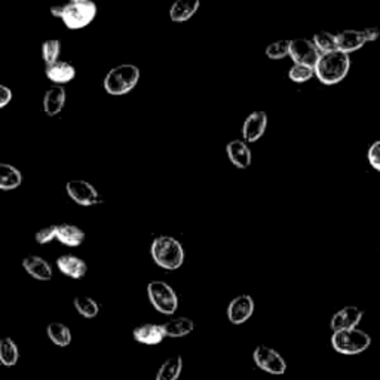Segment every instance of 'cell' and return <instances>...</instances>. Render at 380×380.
Returning a JSON list of instances; mask_svg holds the SVG:
<instances>
[{
    "label": "cell",
    "instance_id": "cell-1",
    "mask_svg": "<svg viewBox=\"0 0 380 380\" xmlns=\"http://www.w3.org/2000/svg\"><path fill=\"white\" fill-rule=\"evenodd\" d=\"M351 68V59L349 55L333 51L328 54H321L319 60L314 67L315 76L321 84L324 85H336L347 77Z\"/></svg>",
    "mask_w": 380,
    "mask_h": 380
},
{
    "label": "cell",
    "instance_id": "cell-2",
    "mask_svg": "<svg viewBox=\"0 0 380 380\" xmlns=\"http://www.w3.org/2000/svg\"><path fill=\"white\" fill-rule=\"evenodd\" d=\"M151 254L158 266L167 271L181 268L184 259H186V252H184L180 241L169 235H160L153 239Z\"/></svg>",
    "mask_w": 380,
    "mask_h": 380
},
{
    "label": "cell",
    "instance_id": "cell-3",
    "mask_svg": "<svg viewBox=\"0 0 380 380\" xmlns=\"http://www.w3.org/2000/svg\"><path fill=\"white\" fill-rule=\"evenodd\" d=\"M140 68L134 64H119L106 75L102 85L110 96H125L137 86Z\"/></svg>",
    "mask_w": 380,
    "mask_h": 380
},
{
    "label": "cell",
    "instance_id": "cell-4",
    "mask_svg": "<svg viewBox=\"0 0 380 380\" xmlns=\"http://www.w3.org/2000/svg\"><path fill=\"white\" fill-rule=\"evenodd\" d=\"M333 349L343 355H358L370 348L372 337L360 328L335 331L331 336Z\"/></svg>",
    "mask_w": 380,
    "mask_h": 380
},
{
    "label": "cell",
    "instance_id": "cell-5",
    "mask_svg": "<svg viewBox=\"0 0 380 380\" xmlns=\"http://www.w3.org/2000/svg\"><path fill=\"white\" fill-rule=\"evenodd\" d=\"M97 15V5L91 0H72L64 3L63 22L67 29L79 30L89 26Z\"/></svg>",
    "mask_w": 380,
    "mask_h": 380
},
{
    "label": "cell",
    "instance_id": "cell-6",
    "mask_svg": "<svg viewBox=\"0 0 380 380\" xmlns=\"http://www.w3.org/2000/svg\"><path fill=\"white\" fill-rule=\"evenodd\" d=\"M147 296L158 312L172 315L178 307V297L176 290L165 281H152L147 285Z\"/></svg>",
    "mask_w": 380,
    "mask_h": 380
},
{
    "label": "cell",
    "instance_id": "cell-7",
    "mask_svg": "<svg viewBox=\"0 0 380 380\" xmlns=\"http://www.w3.org/2000/svg\"><path fill=\"white\" fill-rule=\"evenodd\" d=\"M252 358L259 368L273 376H281L287 370V363L282 358V355L275 351L273 348L266 347V344H259L252 352Z\"/></svg>",
    "mask_w": 380,
    "mask_h": 380
},
{
    "label": "cell",
    "instance_id": "cell-8",
    "mask_svg": "<svg viewBox=\"0 0 380 380\" xmlns=\"http://www.w3.org/2000/svg\"><path fill=\"white\" fill-rule=\"evenodd\" d=\"M66 190H67L68 198L75 201L77 205L91 206V205L102 202V198L100 197L98 190L85 180L68 181L66 184Z\"/></svg>",
    "mask_w": 380,
    "mask_h": 380
},
{
    "label": "cell",
    "instance_id": "cell-9",
    "mask_svg": "<svg viewBox=\"0 0 380 380\" xmlns=\"http://www.w3.org/2000/svg\"><path fill=\"white\" fill-rule=\"evenodd\" d=\"M294 64H302L314 68L319 60V51L309 39H294L290 40V54Z\"/></svg>",
    "mask_w": 380,
    "mask_h": 380
},
{
    "label": "cell",
    "instance_id": "cell-10",
    "mask_svg": "<svg viewBox=\"0 0 380 380\" xmlns=\"http://www.w3.org/2000/svg\"><path fill=\"white\" fill-rule=\"evenodd\" d=\"M256 303L250 294H241L230 301L227 306V319L235 326H241L247 322L254 314Z\"/></svg>",
    "mask_w": 380,
    "mask_h": 380
},
{
    "label": "cell",
    "instance_id": "cell-11",
    "mask_svg": "<svg viewBox=\"0 0 380 380\" xmlns=\"http://www.w3.org/2000/svg\"><path fill=\"white\" fill-rule=\"evenodd\" d=\"M268 128V113L263 110H256L250 113L243 125V140L245 143H256L263 137Z\"/></svg>",
    "mask_w": 380,
    "mask_h": 380
},
{
    "label": "cell",
    "instance_id": "cell-12",
    "mask_svg": "<svg viewBox=\"0 0 380 380\" xmlns=\"http://www.w3.org/2000/svg\"><path fill=\"white\" fill-rule=\"evenodd\" d=\"M364 317V310L358 306H344L340 310L333 315L331 321H330V327L335 331H340V330H351V328H356V326L360 324L361 319Z\"/></svg>",
    "mask_w": 380,
    "mask_h": 380
},
{
    "label": "cell",
    "instance_id": "cell-13",
    "mask_svg": "<svg viewBox=\"0 0 380 380\" xmlns=\"http://www.w3.org/2000/svg\"><path fill=\"white\" fill-rule=\"evenodd\" d=\"M226 155L230 162L238 169H247L252 162V155L244 140H232L226 146Z\"/></svg>",
    "mask_w": 380,
    "mask_h": 380
},
{
    "label": "cell",
    "instance_id": "cell-14",
    "mask_svg": "<svg viewBox=\"0 0 380 380\" xmlns=\"http://www.w3.org/2000/svg\"><path fill=\"white\" fill-rule=\"evenodd\" d=\"M365 43L364 34L360 30H343L336 34V48L339 52L347 55L360 51Z\"/></svg>",
    "mask_w": 380,
    "mask_h": 380
},
{
    "label": "cell",
    "instance_id": "cell-15",
    "mask_svg": "<svg viewBox=\"0 0 380 380\" xmlns=\"http://www.w3.org/2000/svg\"><path fill=\"white\" fill-rule=\"evenodd\" d=\"M66 89L61 85H54L45 92L43 97V112L48 116H56L66 105Z\"/></svg>",
    "mask_w": 380,
    "mask_h": 380
},
{
    "label": "cell",
    "instance_id": "cell-16",
    "mask_svg": "<svg viewBox=\"0 0 380 380\" xmlns=\"http://www.w3.org/2000/svg\"><path fill=\"white\" fill-rule=\"evenodd\" d=\"M22 268L34 280L50 281L52 278V269L50 263L40 256H27L22 259Z\"/></svg>",
    "mask_w": 380,
    "mask_h": 380
},
{
    "label": "cell",
    "instance_id": "cell-17",
    "mask_svg": "<svg viewBox=\"0 0 380 380\" xmlns=\"http://www.w3.org/2000/svg\"><path fill=\"white\" fill-rule=\"evenodd\" d=\"M56 268L60 269V272L63 275L68 276V278H72V280L84 278V276L86 275V271H88L86 263L82 259H79L72 254H66V256L59 257V260H56Z\"/></svg>",
    "mask_w": 380,
    "mask_h": 380
},
{
    "label": "cell",
    "instance_id": "cell-18",
    "mask_svg": "<svg viewBox=\"0 0 380 380\" xmlns=\"http://www.w3.org/2000/svg\"><path fill=\"white\" fill-rule=\"evenodd\" d=\"M45 73H46V77H48L51 82H54L56 85H61V84H68L70 80L75 79L76 68L70 63L59 60L50 66H46Z\"/></svg>",
    "mask_w": 380,
    "mask_h": 380
},
{
    "label": "cell",
    "instance_id": "cell-19",
    "mask_svg": "<svg viewBox=\"0 0 380 380\" xmlns=\"http://www.w3.org/2000/svg\"><path fill=\"white\" fill-rule=\"evenodd\" d=\"M132 336L138 343L153 347L165 339V333L160 324H142L134 328Z\"/></svg>",
    "mask_w": 380,
    "mask_h": 380
},
{
    "label": "cell",
    "instance_id": "cell-20",
    "mask_svg": "<svg viewBox=\"0 0 380 380\" xmlns=\"http://www.w3.org/2000/svg\"><path fill=\"white\" fill-rule=\"evenodd\" d=\"M84 239L85 234L80 227L70 223L56 225V241H60L61 244L67 247H79L84 243Z\"/></svg>",
    "mask_w": 380,
    "mask_h": 380
},
{
    "label": "cell",
    "instance_id": "cell-21",
    "mask_svg": "<svg viewBox=\"0 0 380 380\" xmlns=\"http://www.w3.org/2000/svg\"><path fill=\"white\" fill-rule=\"evenodd\" d=\"M162 328L165 333V337L178 339L190 335L195 330V322L188 317H177L167 321L165 324H162Z\"/></svg>",
    "mask_w": 380,
    "mask_h": 380
},
{
    "label": "cell",
    "instance_id": "cell-22",
    "mask_svg": "<svg viewBox=\"0 0 380 380\" xmlns=\"http://www.w3.org/2000/svg\"><path fill=\"white\" fill-rule=\"evenodd\" d=\"M199 0H192V2H188V0H178V2L172 3L169 8V18L174 22H184L189 21L195 14L199 10Z\"/></svg>",
    "mask_w": 380,
    "mask_h": 380
},
{
    "label": "cell",
    "instance_id": "cell-23",
    "mask_svg": "<svg viewBox=\"0 0 380 380\" xmlns=\"http://www.w3.org/2000/svg\"><path fill=\"white\" fill-rule=\"evenodd\" d=\"M22 174L10 164H0V190H14L21 186Z\"/></svg>",
    "mask_w": 380,
    "mask_h": 380
},
{
    "label": "cell",
    "instance_id": "cell-24",
    "mask_svg": "<svg viewBox=\"0 0 380 380\" xmlns=\"http://www.w3.org/2000/svg\"><path fill=\"white\" fill-rule=\"evenodd\" d=\"M46 333H48V337L56 347L66 348L72 343V331L63 322H51L46 327Z\"/></svg>",
    "mask_w": 380,
    "mask_h": 380
},
{
    "label": "cell",
    "instance_id": "cell-25",
    "mask_svg": "<svg viewBox=\"0 0 380 380\" xmlns=\"http://www.w3.org/2000/svg\"><path fill=\"white\" fill-rule=\"evenodd\" d=\"M183 370V358L180 355L169 356V358L159 367L156 380H177Z\"/></svg>",
    "mask_w": 380,
    "mask_h": 380
},
{
    "label": "cell",
    "instance_id": "cell-26",
    "mask_svg": "<svg viewBox=\"0 0 380 380\" xmlns=\"http://www.w3.org/2000/svg\"><path fill=\"white\" fill-rule=\"evenodd\" d=\"M20 360V351L14 339H0V364L5 367H14Z\"/></svg>",
    "mask_w": 380,
    "mask_h": 380
},
{
    "label": "cell",
    "instance_id": "cell-27",
    "mask_svg": "<svg viewBox=\"0 0 380 380\" xmlns=\"http://www.w3.org/2000/svg\"><path fill=\"white\" fill-rule=\"evenodd\" d=\"M79 315L84 318H96L100 312V305L88 296H77L73 302Z\"/></svg>",
    "mask_w": 380,
    "mask_h": 380
},
{
    "label": "cell",
    "instance_id": "cell-28",
    "mask_svg": "<svg viewBox=\"0 0 380 380\" xmlns=\"http://www.w3.org/2000/svg\"><path fill=\"white\" fill-rule=\"evenodd\" d=\"M312 42L317 46V50L319 51V54H328V52H333V51H337V48H336V34H333L330 31H318V33H315Z\"/></svg>",
    "mask_w": 380,
    "mask_h": 380
},
{
    "label": "cell",
    "instance_id": "cell-29",
    "mask_svg": "<svg viewBox=\"0 0 380 380\" xmlns=\"http://www.w3.org/2000/svg\"><path fill=\"white\" fill-rule=\"evenodd\" d=\"M61 54V43L56 39H48L42 45V59L46 66L59 61Z\"/></svg>",
    "mask_w": 380,
    "mask_h": 380
},
{
    "label": "cell",
    "instance_id": "cell-30",
    "mask_svg": "<svg viewBox=\"0 0 380 380\" xmlns=\"http://www.w3.org/2000/svg\"><path fill=\"white\" fill-rule=\"evenodd\" d=\"M264 54L268 55L271 60H282L287 55L290 54V40H278L268 45Z\"/></svg>",
    "mask_w": 380,
    "mask_h": 380
},
{
    "label": "cell",
    "instance_id": "cell-31",
    "mask_svg": "<svg viewBox=\"0 0 380 380\" xmlns=\"http://www.w3.org/2000/svg\"><path fill=\"white\" fill-rule=\"evenodd\" d=\"M315 76L314 68L302 66V64H293V67L289 70V77L296 84H305Z\"/></svg>",
    "mask_w": 380,
    "mask_h": 380
},
{
    "label": "cell",
    "instance_id": "cell-32",
    "mask_svg": "<svg viewBox=\"0 0 380 380\" xmlns=\"http://www.w3.org/2000/svg\"><path fill=\"white\" fill-rule=\"evenodd\" d=\"M34 239H36V243L40 245L52 243L54 239H56V225L46 226V227L38 230L36 235H34Z\"/></svg>",
    "mask_w": 380,
    "mask_h": 380
},
{
    "label": "cell",
    "instance_id": "cell-33",
    "mask_svg": "<svg viewBox=\"0 0 380 380\" xmlns=\"http://www.w3.org/2000/svg\"><path fill=\"white\" fill-rule=\"evenodd\" d=\"M368 164H370L376 171H380V140L374 142L367 152Z\"/></svg>",
    "mask_w": 380,
    "mask_h": 380
},
{
    "label": "cell",
    "instance_id": "cell-34",
    "mask_svg": "<svg viewBox=\"0 0 380 380\" xmlns=\"http://www.w3.org/2000/svg\"><path fill=\"white\" fill-rule=\"evenodd\" d=\"M10 100H13V91L5 85H0V109L6 107Z\"/></svg>",
    "mask_w": 380,
    "mask_h": 380
},
{
    "label": "cell",
    "instance_id": "cell-35",
    "mask_svg": "<svg viewBox=\"0 0 380 380\" xmlns=\"http://www.w3.org/2000/svg\"><path fill=\"white\" fill-rule=\"evenodd\" d=\"M365 42H376L380 38V30L377 27H367L363 30Z\"/></svg>",
    "mask_w": 380,
    "mask_h": 380
},
{
    "label": "cell",
    "instance_id": "cell-36",
    "mask_svg": "<svg viewBox=\"0 0 380 380\" xmlns=\"http://www.w3.org/2000/svg\"><path fill=\"white\" fill-rule=\"evenodd\" d=\"M63 10H64V5H54L50 8V13L52 17L55 18H61L63 17Z\"/></svg>",
    "mask_w": 380,
    "mask_h": 380
}]
</instances>
